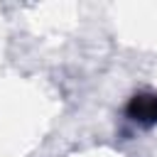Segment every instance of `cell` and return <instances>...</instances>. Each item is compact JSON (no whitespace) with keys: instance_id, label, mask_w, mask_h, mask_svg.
<instances>
[{"instance_id":"cell-1","label":"cell","mask_w":157,"mask_h":157,"mask_svg":"<svg viewBox=\"0 0 157 157\" xmlns=\"http://www.w3.org/2000/svg\"><path fill=\"white\" fill-rule=\"evenodd\" d=\"M125 115L145 128L157 125V93L155 91H140L128 98L125 103Z\"/></svg>"}]
</instances>
